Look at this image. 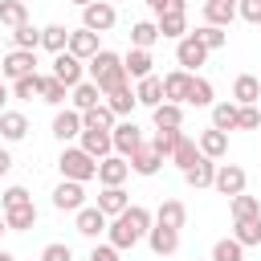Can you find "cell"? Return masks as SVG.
<instances>
[{
  "instance_id": "6da1fadb",
  "label": "cell",
  "mask_w": 261,
  "mask_h": 261,
  "mask_svg": "<svg viewBox=\"0 0 261 261\" xmlns=\"http://www.w3.org/2000/svg\"><path fill=\"white\" fill-rule=\"evenodd\" d=\"M151 224H155V212H151V208H143V204H130L126 212H118V216L110 220L106 237H110V245L122 253V249H135L139 241H147Z\"/></svg>"
},
{
  "instance_id": "7a4b0ae2",
  "label": "cell",
  "mask_w": 261,
  "mask_h": 261,
  "mask_svg": "<svg viewBox=\"0 0 261 261\" xmlns=\"http://www.w3.org/2000/svg\"><path fill=\"white\" fill-rule=\"evenodd\" d=\"M86 69H90V82H98V90H102V94H110V90L126 86V65H122V57H118V53H110V49H98V53L86 61Z\"/></svg>"
},
{
  "instance_id": "3957f363",
  "label": "cell",
  "mask_w": 261,
  "mask_h": 261,
  "mask_svg": "<svg viewBox=\"0 0 261 261\" xmlns=\"http://www.w3.org/2000/svg\"><path fill=\"white\" fill-rule=\"evenodd\" d=\"M57 171H61V179L90 184V179H98V159L90 151H82V147H65L61 159H57Z\"/></svg>"
},
{
  "instance_id": "277c9868",
  "label": "cell",
  "mask_w": 261,
  "mask_h": 261,
  "mask_svg": "<svg viewBox=\"0 0 261 261\" xmlns=\"http://www.w3.org/2000/svg\"><path fill=\"white\" fill-rule=\"evenodd\" d=\"M175 61H179V69H188V73H196L204 61H208V45L196 37V33H184L179 41H175Z\"/></svg>"
},
{
  "instance_id": "5b68a950",
  "label": "cell",
  "mask_w": 261,
  "mask_h": 261,
  "mask_svg": "<svg viewBox=\"0 0 261 261\" xmlns=\"http://www.w3.org/2000/svg\"><path fill=\"white\" fill-rule=\"evenodd\" d=\"M114 20H118V8L110 0H94L82 8V29H90V33H110Z\"/></svg>"
},
{
  "instance_id": "8992f818",
  "label": "cell",
  "mask_w": 261,
  "mask_h": 261,
  "mask_svg": "<svg viewBox=\"0 0 261 261\" xmlns=\"http://www.w3.org/2000/svg\"><path fill=\"white\" fill-rule=\"evenodd\" d=\"M24 73H37V49H12L8 57H0V77L16 82Z\"/></svg>"
},
{
  "instance_id": "52a82bcc",
  "label": "cell",
  "mask_w": 261,
  "mask_h": 261,
  "mask_svg": "<svg viewBox=\"0 0 261 261\" xmlns=\"http://www.w3.org/2000/svg\"><path fill=\"white\" fill-rule=\"evenodd\" d=\"M245 184H249V175H245V167H241V163H216V184H212V188H216L220 196H228V200H232V196H241V192H245Z\"/></svg>"
},
{
  "instance_id": "ba28073f",
  "label": "cell",
  "mask_w": 261,
  "mask_h": 261,
  "mask_svg": "<svg viewBox=\"0 0 261 261\" xmlns=\"http://www.w3.org/2000/svg\"><path fill=\"white\" fill-rule=\"evenodd\" d=\"M49 73H53V77H61V82L73 90L77 82H86V61H82V57H73V53L65 49V53H53V69H49Z\"/></svg>"
},
{
  "instance_id": "9c48e42d",
  "label": "cell",
  "mask_w": 261,
  "mask_h": 261,
  "mask_svg": "<svg viewBox=\"0 0 261 261\" xmlns=\"http://www.w3.org/2000/svg\"><path fill=\"white\" fill-rule=\"evenodd\" d=\"M110 139H114V155H122V159H130L147 139H143V130L126 118V122H114V130H110Z\"/></svg>"
},
{
  "instance_id": "30bf717a",
  "label": "cell",
  "mask_w": 261,
  "mask_h": 261,
  "mask_svg": "<svg viewBox=\"0 0 261 261\" xmlns=\"http://www.w3.org/2000/svg\"><path fill=\"white\" fill-rule=\"evenodd\" d=\"M53 208H57V212H77V208H86V184L61 179V184L53 188Z\"/></svg>"
},
{
  "instance_id": "8fae6325",
  "label": "cell",
  "mask_w": 261,
  "mask_h": 261,
  "mask_svg": "<svg viewBox=\"0 0 261 261\" xmlns=\"http://www.w3.org/2000/svg\"><path fill=\"white\" fill-rule=\"evenodd\" d=\"M73 228H77L82 237L98 241V237H102V232L110 228V216H106V212H102L98 204H94V208H77V212H73Z\"/></svg>"
},
{
  "instance_id": "7c38bea8",
  "label": "cell",
  "mask_w": 261,
  "mask_h": 261,
  "mask_svg": "<svg viewBox=\"0 0 261 261\" xmlns=\"http://www.w3.org/2000/svg\"><path fill=\"white\" fill-rule=\"evenodd\" d=\"M82 130H86L82 110L69 106V110H57V114H53V139H57V143H69V139H77Z\"/></svg>"
},
{
  "instance_id": "4fadbf2b",
  "label": "cell",
  "mask_w": 261,
  "mask_h": 261,
  "mask_svg": "<svg viewBox=\"0 0 261 261\" xmlns=\"http://www.w3.org/2000/svg\"><path fill=\"white\" fill-rule=\"evenodd\" d=\"M126 175H130V159H122V155H106V159H98V184H102V188L126 184Z\"/></svg>"
},
{
  "instance_id": "5bb4252c",
  "label": "cell",
  "mask_w": 261,
  "mask_h": 261,
  "mask_svg": "<svg viewBox=\"0 0 261 261\" xmlns=\"http://www.w3.org/2000/svg\"><path fill=\"white\" fill-rule=\"evenodd\" d=\"M77 147H82V151H90L94 159L114 155V139H110V130H94V126H86V130L77 135Z\"/></svg>"
},
{
  "instance_id": "9a60e30c",
  "label": "cell",
  "mask_w": 261,
  "mask_h": 261,
  "mask_svg": "<svg viewBox=\"0 0 261 261\" xmlns=\"http://www.w3.org/2000/svg\"><path fill=\"white\" fill-rule=\"evenodd\" d=\"M147 245H151V253H155V257H171V253L179 249V228L151 224V232H147Z\"/></svg>"
},
{
  "instance_id": "2e32d148",
  "label": "cell",
  "mask_w": 261,
  "mask_h": 261,
  "mask_svg": "<svg viewBox=\"0 0 261 261\" xmlns=\"http://www.w3.org/2000/svg\"><path fill=\"white\" fill-rule=\"evenodd\" d=\"M184 184H188V188H196V192H200V188H212V184H216V159L200 155V159L184 171Z\"/></svg>"
},
{
  "instance_id": "e0dca14e",
  "label": "cell",
  "mask_w": 261,
  "mask_h": 261,
  "mask_svg": "<svg viewBox=\"0 0 261 261\" xmlns=\"http://www.w3.org/2000/svg\"><path fill=\"white\" fill-rule=\"evenodd\" d=\"M151 122H155V130H179L184 126V102H159L151 110Z\"/></svg>"
},
{
  "instance_id": "ac0fdd59",
  "label": "cell",
  "mask_w": 261,
  "mask_h": 261,
  "mask_svg": "<svg viewBox=\"0 0 261 261\" xmlns=\"http://www.w3.org/2000/svg\"><path fill=\"white\" fill-rule=\"evenodd\" d=\"M159 167H163V155L155 151V143H143V147L130 155V171H135V175H159Z\"/></svg>"
},
{
  "instance_id": "d6986e66",
  "label": "cell",
  "mask_w": 261,
  "mask_h": 261,
  "mask_svg": "<svg viewBox=\"0 0 261 261\" xmlns=\"http://www.w3.org/2000/svg\"><path fill=\"white\" fill-rule=\"evenodd\" d=\"M232 102L237 106H257L261 102V77L257 73H241L232 82Z\"/></svg>"
},
{
  "instance_id": "ffe728a7",
  "label": "cell",
  "mask_w": 261,
  "mask_h": 261,
  "mask_svg": "<svg viewBox=\"0 0 261 261\" xmlns=\"http://www.w3.org/2000/svg\"><path fill=\"white\" fill-rule=\"evenodd\" d=\"M98 37L102 33H90V29H69V53L73 57H82V61H90L102 45H98Z\"/></svg>"
},
{
  "instance_id": "44dd1931",
  "label": "cell",
  "mask_w": 261,
  "mask_h": 261,
  "mask_svg": "<svg viewBox=\"0 0 261 261\" xmlns=\"http://www.w3.org/2000/svg\"><path fill=\"white\" fill-rule=\"evenodd\" d=\"M135 98H139V106H159V102H167L163 98V77H155V73H147V77H139L135 82Z\"/></svg>"
},
{
  "instance_id": "7402d4cb",
  "label": "cell",
  "mask_w": 261,
  "mask_h": 261,
  "mask_svg": "<svg viewBox=\"0 0 261 261\" xmlns=\"http://www.w3.org/2000/svg\"><path fill=\"white\" fill-rule=\"evenodd\" d=\"M200 155H208V159H224L228 155V130H216V126H208V130H200Z\"/></svg>"
},
{
  "instance_id": "603a6c76",
  "label": "cell",
  "mask_w": 261,
  "mask_h": 261,
  "mask_svg": "<svg viewBox=\"0 0 261 261\" xmlns=\"http://www.w3.org/2000/svg\"><path fill=\"white\" fill-rule=\"evenodd\" d=\"M29 135V118L20 110H0V139L4 143H20Z\"/></svg>"
},
{
  "instance_id": "cb8c5ba5",
  "label": "cell",
  "mask_w": 261,
  "mask_h": 261,
  "mask_svg": "<svg viewBox=\"0 0 261 261\" xmlns=\"http://www.w3.org/2000/svg\"><path fill=\"white\" fill-rule=\"evenodd\" d=\"M98 208H102V212L114 220L118 212H126V208H130V196L122 192V184H114V188H102V192H98Z\"/></svg>"
},
{
  "instance_id": "d4e9b609",
  "label": "cell",
  "mask_w": 261,
  "mask_h": 261,
  "mask_svg": "<svg viewBox=\"0 0 261 261\" xmlns=\"http://www.w3.org/2000/svg\"><path fill=\"white\" fill-rule=\"evenodd\" d=\"M155 224L184 228V224H188V208H184V200H163V204L155 208Z\"/></svg>"
},
{
  "instance_id": "484cf974",
  "label": "cell",
  "mask_w": 261,
  "mask_h": 261,
  "mask_svg": "<svg viewBox=\"0 0 261 261\" xmlns=\"http://www.w3.org/2000/svg\"><path fill=\"white\" fill-rule=\"evenodd\" d=\"M4 220H8L12 232H29L37 224V204L29 200V204H16V208H4Z\"/></svg>"
},
{
  "instance_id": "4316f807",
  "label": "cell",
  "mask_w": 261,
  "mask_h": 261,
  "mask_svg": "<svg viewBox=\"0 0 261 261\" xmlns=\"http://www.w3.org/2000/svg\"><path fill=\"white\" fill-rule=\"evenodd\" d=\"M122 65H126V77H135V82H139V77H147V73H151L155 57H151V49H135V45H130V53L122 57Z\"/></svg>"
},
{
  "instance_id": "83f0119b",
  "label": "cell",
  "mask_w": 261,
  "mask_h": 261,
  "mask_svg": "<svg viewBox=\"0 0 261 261\" xmlns=\"http://www.w3.org/2000/svg\"><path fill=\"white\" fill-rule=\"evenodd\" d=\"M188 86H192V73H188V69H171V73L163 77V98H167V102H184V98H188Z\"/></svg>"
},
{
  "instance_id": "f1b7e54d",
  "label": "cell",
  "mask_w": 261,
  "mask_h": 261,
  "mask_svg": "<svg viewBox=\"0 0 261 261\" xmlns=\"http://www.w3.org/2000/svg\"><path fill=\"white\" fill-rule=\"evenodd\" d=\"M82 122L86 126H94V130H114V122H118V114L106 106V98L98 102V106H90V110H82Z\"/></svg>"
},
{
  "instance_id": "f546056e",
  "label": "cell",
  "mask_w": 261,
  "mask_h": 261,
  "mask_svg": "<svg viewBox=\"0 0 261 261\" xmlns=\"http://www.w3.org/2000/svg\"><path fill=\"white\" fill-rule=\"evenodd\" d=\"M196 159H200V143H196V139H188V135L179 130V139H175V151H171V163H175L179 171H188Z\"/></svg>"
},
{
  "instance_id": "4dcf8cb0",
  "label": "cell",
  "mask_w": 261,
  "mask_h": 261,
  "mask_svg": "<svg viewBox=\"0 0 261 261\" xmlns=\"http://www.w3.org/2000/svg\"><path fill=\"white\" fill-rule=\"evenodd\" d=\"M237 20V4H220V0H204V24H220L228 29Z\"/></svg>"
},
{
  "instance_id": "1f68e13d",
  "label": "cell",
  "mask_w": 261,
  "mask_h": 261,
  "mask_svg": "<svg viewBox=\"0 0 261 261\" xmlns=\"http://www.w3.org/2000/svg\"><path fill=\"white\" fill-rule=\"evenodd\" d=\"M155 24H159V37L179 41V37L188 33V12H159V16H155Z\"/></svg>"
},
{
  "instance_id": "d6a6232c",
  "label": "cell",
  "mask_w": 261,
  "mask_h": 261,
  "mask_svg": "<svg viewBox=\"0 0 261 261\" xmlns=\"http://www.w3.org/2000/svg\"><path fill=\"white\" fill-rule=\"evenodd\" d=\"M106 94L98 90V82H77L73 86V94H69V102H73V110H90V106H98Z\"/></svg>"
},
{
  "instance_id": "836d02e7",
  "label": "cell",
  "mask_w": 261,
  "mask_h": 261,
  "mask_svg": "<svg viewBox=\"0 0 261 261\" xmlns=\"http://www.w3.org/2000/svg\"><path fill=\"white\" fill-rule=\"evenodd\" d=\"M41 49L65 53V49H69V29H65V24H45V29H41Z\"/></svg>"
},
{
  "instance_id": "e575fe53",
  "label": "cell",
  "mask_w": 261,
  "mask_h": 261,
  "mask_svg": "<svg viewBox=\"0 0 261 261\" xmlns=\"http://www.w3.org/2000/svg\"><path fill=\"white\" fill-rule=\"evenodd\" d=\"M106 106H110L118 118H126V114L139 106V98H135V90H130V86H118V90H110V94H106Z\"/></svg>"
},
{
  "instance_id": "d590c367",
  "label": "cell",
  "mask_w": 261,
  "mask_h": 261,
  "mask_svg": "<svg viewBox=\"0 0 261 261\" xmlns=\"http://www.w3.org/2000/svg\"><path fill=\"white\" fill-rule=\"evenodd\" d=\"M29 20V4L24 0H0V29H16Z\"/></svg>"
},
{
  "instance_id": "8d00e7d4",
  "label": "cell",
  "mask_w": 261,
  "mask_h": 261,
  "mask_svg": "<svg viewBox=\"0 0 261 261\" xmlns=\"http://www.w3.org/2000/svg\"><path fill=\"white\" fill-rule=\"evenodd\" d=\"M155 41H159V24L155 20H135L130 24V45L135 49H151Z\"/></svg>"
},
{
  "instance_id": "74e56055",
  "label": "cell",
  "mask_w": 261,
  "mask_h": 261,
  "mask_svg": "<svg viewBox=\"0 0 261 261\" xmlns=\"http://www.w3.org/2000/svg\"><path fill=\"white\" fill-rule=\"evenodd\" d=\"M41 86H45V73H24L12 82V98L29 102V98H41Z\"/></svg>"
},
{
  "instance_id": "f35d334b",
  "label": "cell",
  "mask_w": 261,
  "mask_h": 261,
  "mask_svg": "<svg viewBox=\"0 0 261 261\" xmlns=\"http://www.w3.org/2000/svg\"><path fill=\"white\" fill-rule=\"evenodd\" d=\"M237 114H241L237 102H212V126L216 130H237Z\"/></svg>"
},
{
  "instance_id": "ab89813d",
  "label": "cell",
  "mask_w": 261,
  "mask_h": 261,
  "mask_svg": "<svg viewBox=\"0 0 261 261\" xmlns=\"http://www.w3.org/2000/svg\"><path fill=\"white\" fill-rule=\"evenodd\" d=\"M228 212H232V220L261 216V200H257V196H249V192H241V196H232V200H228Z\"/></svg>"
},
{
  "instance_id": "60d3db41",
  "label": "cell",
  "mask_w": 261,
  "mask_h": 261,
  "mask_svg": "<svg viewBox=\"0 0 261 261\" xmlns=\"http://www.w3.org/2000/svg\"><path fill=\"white\" fill-rule=\"evenodd\" d=\"M232 237L249 249V245H261V216H249V220H232Z\"/></svg>"
},
{
  "instance_id": "b9f144b4",
  "label": "cell",
  "mask_w": 261,
  "mask_h": 261,
  "mask_svg": "<svg viewBox=\"0 0 261 261\" xmlns=\"http://www.w3.org/2000/svg\"><path fill=\"white\" fill-rule=\"evenodd\" d=\"M184 102L188 106H212V82L200 77V73H192V86H188V98Z\"/></svg>"
},
{
  "instance_id": "7bdbcfd3",
  "label": "cell",
  "mask_w": 261,
  "mask_h": 261,
  "mask_svg": "<svg viewBox=\"0 0 261 261\" xmlns=\"http://www.w3.org/2000/svg\"><path fill=\"white\" fill-rule=\"evenodd\" d=\"M12 49H41V29L37 24H16L12 29Z\"/></svg>"
},
{
  "instance_id": "ee69618b",
  "label": "cell",
  "mask_w": 261,
  "mask_h": 261,
  "mask_svg": "<svg viewBox=\"0 0 261 261\" xmlns=\"http://www.w3.org/2000/svg\"><path fill=\"white\" fill-rule=\"evenodd\" d=\"M65 98H69V86H65L61 77L45 73V86H41V102H49V106H61Z\"/></svg>"
},
{
  "instance_id": "f6af8a7d",
  "label": "cell",
  "mask_w": 261,
  "mask_h": 261,
  "mask_svg": "<svg viewBox=\"0 0 261 261\" xmlns=\"http://www.w3.org/2000/svg\"><path fill=\"white\" fill-rule=\"evenodd\" d=\"M212 261H245V245L237 237H224L212 245Z\"/></svg>"
},
{
  "instance_id": "bcb514c9",
  "label": "cell",
  "mask_w": 261,
  "mask_h": 261,
  "mask_svg": "<svg viewBox=\"0 0 261 261\" xmlns=\"http://www.w3.org/2000/svg\"><path fill=\"white\" fill-rule=\"evenodd\" d=\"M196 37L208 45V53H216V49H224V45H228V29H220V24H200V29H196Z\"/></svg>"
},
{
  "instance_id": "7dc6e473",
  "label": "cell",
  "mask_w": 261,
  "mask_h": 261,
  "mask_svg": "<svg viewBox=\"0 0 261 261\" xmlns=\"http://www.w3.org/2000/svg\"><path fill=\"white\" fill-rule=\"evenodd\" d=\"M33 196H29V188H20V184H12V188H4V196H0V212L4 208H16V204H29Z\"/></svg>"
},
{
  "instance_id": "c3c4849f",
  "label": "cell",
  "mask_w": 261,
  "mask_h": 261,
  "mask_svg": "<svg viewBox=\"0 0 261 261\" xmlns=\"http://www.w3.org/2000/svg\"><path fill=\"white\" fill-rule=\"evenodd\" d=\"M175 139H179V130H155V151L163 155V159H171V151H175Z\"/></svg>"
},
{
  "instance_id": "681fc988",
  "label": "cell",
  "mask_w": 261,
  "mask_h": 261,
  "mask_svg": "<svg viewBox=\"0 0 261 261\" xmlns=\"http://www.w3.org/2000/svg\"><path fill=\"white\" fill-rule=\"evenodd\" d=\"M257 126H261V106H241L237 130H257Z\"/></svg>"
},
{
  "instance_id": "f907efd6",
  "label": "cell",
  "mask_w": 261,
  "mask_h": 261,
  "mask_svg": "<svg viewBox=\"0 0 261 261\" xmlns=\"http://www.w3.org/2000/svg\"><path fill=\"white\" fill-rule=\"evenodd\" d=\"M237 16L245 24H261V0H237Z\"/></svg>"
},
{
  "instance_id": "816d5d0a",
  "label": "cell",
  "mask_w": 261,
  "mask_h": 261,
  "mask_svg": "<svg viewBox=\"0 0 261 261\" xmlns=\"http://www.w3.org/2000/svg\"><path fill=\"white\" fill-rule=\"evenodd\" d=\"M41 261H73V249H69V245H61V241H53V245H45V249H41Z\"/></svg>"
},
{
  "instance_id": "f5cc1de1",
  "label": "cell",
  "mask_w": 261,
  "mask_h": 261,
  "mask_svg": "<svg viewBox=\"0 0 261 261\" xmlns=\"http://www.w3.org/2000/svg\"><path fill=\"white\" fill-rule=\"evenodd\" d=\"M86 261H118V249H114V245H110V241H106V245H94V249H90V257H86Z\"/></svg>"
},
{
  "instance_id": "db71d44e",
  "label": "cell",
  "mask_w": 261,
  "mask_h": 261,
  "mask_svg": "<svg viewBox=\"0 0 261 261\" xmlns=\"http://www.w3.org/2000/svg\"><path fill=\"white\" fill-rule=\"evenodd\" d=\"M8 171H12V155H8V151H4V147H0V179H4V175H8Z\"/></svg>"
},
{
  "instance_id": "11a10c76",
  "label": "cell",
  "mask_w": 261,
  "mask_h": 261,
  "mask_svg": "<svg viewBox=\"0 0 261 261\" xmlns=\"http://www.w3.org/2000/svg\"><path fill=\"white\" fill-rule=\"evenodd\" d=\"M147 8H151V12H155V16H159V12H163V8H167V0H147Z\"/></svg>"
},
{
  "instance_id": "9f6ffc18",
  "label": "cell",
  "mask_w": 261,
  "mask_h": 261,
  "mask_svg": "<svg viewBox=\"0 0 261 261\" xmlns=\"http://www.w3.org/2000/svg\"><path fill=\"white\" fill-rule=\"evenodd\" d=\"M8 98H12V90H8V86H4V77H0V110H4V102H8Z\"/></svg>"
},
{
  "instance_id": "6f0895ef",
  "label": "cell",
  "mask_w": 261,
  "mask_h": 261,
  "mask_svg": "<svg viewBox=\"0 0 261 261\" xmlns=\"http://www.w3.org/2000/svg\"><path fill=\"white\" fill-rule=\"evenodd\" d=\"M4 232H8V220H4V212H0V237H4Z\"/></svg>"
},
{
  "instance_id": "680465c9",
  "label": "cell",
  "mask_w": 261,
  "mask_h": 261,
  "mask_svg": "<svg viewBox=\"0 0 261 261\" xmlns=\"http://www.w3.org/2000/svg\"><path fill=\"white\" fill-rule=\"evenodd\" d=\"M69 4H77V8H86V4H94V0H69Z\"/></svg>"
},
{
  "instance_id": "91938a15",
  "label": "cell",
  "mask_w": 261,
  "mask_h": 261,
  "mask_svg": "<svg viewBox=\"0 0 261 261\" xmlns=\"http://www.w3.org/2000/svg\"><path fill=\"white\" fill-rule=\"evenodd\" d=\"M0 261H16V257H12V253H4V249H0Z\"/></svg>"
},
{
  "instance_id": "94428289",
  "label": "cell",
  "mask_w": 261,
  "mask_h": 261,
  "mask_svg": "<svg viewBox=\"0 0 261 261\" xmlns=\"http://www.w3.org/2000/svg\"><path fill=\"white\" fill-rule=\"evenodd\" d=\"M220 4H237V0H220Z\"/></svg>"
},
{
  "instance_id": "6125c7cd",
  "label": "cell",
  "mask_w": 261,
  "mask_h": 261,
  "mask_svg": "<svg viewBox=\"0 0 261 261\" xmlns=\"http://www.w3.org/2000/svg\"><path fill=\"white\" fill-rule=\"evenodd\" d=\"M37 261H41V257H37Z\"/></svg>"
},
{
  "instance_id": "be15d7a7",
  "label": "cell",
  "mask_w": 261,
  "mask_h": 261,
  "mask_svg": "<svg viewBox=\"0 0 261 261\" xmlns=\"http://www.w3.org/2000/svg\"><path fill=\"white\" fill-rule=\"evenodd\" d=\"M257 106H261V102H257Z\"/></svg>"
},
{
  "instance_id": "e7e4bbea",
  "label": "cell",
  "mask_w": 261,
  "mask_h": 261,
  "mask_svg": "<svg viewBox=\"0 0 261 261\" xmlns=\"http://www.w3.org/2000/svg\"><path fill=\"white\" fill-rule=\"evenodd\" d=\"M208 261H212V257H208Z\"/></svg>"
},
{
  "instance_id": "03108f58",
  "label": "cell",
  "mask_w": 261,
  "mask_h": 261,
  "mask_svg": "<svg viewBox=\"0 0 261 261\" xmlns=\"http://www.w3.org/2000/svg\"><path fill=\"white\" fill-rule=\"evenodd\" d=\"M257 77H261V73H257Z\"/></svg>"
},
{
  "instance_id": "003e7915",
  "label": "cell",
  "mask_w": 261,
  "mask_h": 261,
  "mask_svg": "<svg viewBox=\"0 0 261 261\" xmlns=\"http://www.w3.org/2000/svg\"><path fill=\"white\" fill-rule=\"evenodd\" d=\"M24 4H29V0H24Z\"/></svg>"
}]
</instances>
